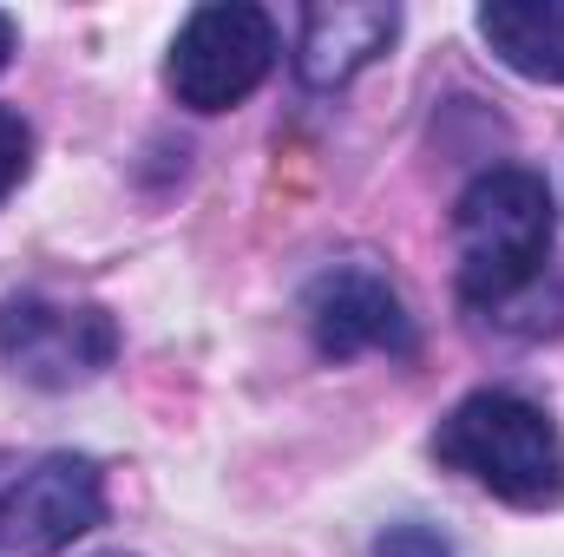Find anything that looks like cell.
<instances>
[{
    "mask_svg": "<svg viewBox=\"0 0 564 557\" xmlns=\"http://www.w3.org/2000/svg\"><path fill=\"white\" fill-rule=\"evenodd\" d=\"M453 243H459V302L506 321L545 282V263H552V243H558L552 184L532 164L479 171L453 204Z\"/></svg>",
    "mask_w": 564,
    "mask_h": 557,
    "instance_id": "6da1fadb",
    "label": "cell"
},
{
    "mask_svg": "<svg viewBox=\"0 0 564 557\" xmlns=\"http://www.w3.org/2000/svg\"><path fill=\"white\" fill-rule=\"evenodd\" d=\"M433 459L486 485L492 499L519 512H552L564 505V433L539 401L512 387H479L466 394L433 433Z\"/></svg>",
    "mask_w": 564,
    "mask_h": 557,
    "instance_id": "7a4b0ae2",
    "label": "cell"
},
{
    "mask_svg": "<svg viewBox=\"0 0 564 557\" xmlns=\"http://www.w3.org/2000/svg\"><path fill=\"white\" fill-rule=\"evenodd\" d=\"M276 20L250 0H217V7H197L177 40H171V59H164V79L177 92V106L191 112H230L243 106L270 66H276Z\"/></svg>",
    "mask_w": 564,
    "mask_h": 557,
    "instance_id": "3957f363",
    "label": "cell"
},
{
    "mask_svg": "<svg viewBox=\"0 0 564 557\" xmlns=\"http://www.w3.org/2000/svg\"><path fill=\"white\" fill-rule=\"evenodd\" d=\"M106 525V472L86 452L0 459V557H59Z\"/></svg>",
    "mask_w": 564,
    "mask_h": 557,
    "instance_id": "277c9868",
    "label": "cell"
},
{
    "mask_svg": "<svg viewBox=\"0 0 564 557\" xmlns=\"http://www.w3.org/2000/svg\"><path fill=\"white\" fill-rule=\"evenodd\" d=\"M119 361V321L93 302L53 295H7L0 302V368L26 387L73 394Z\"/></svg>",
    "mask_w": 564,
    "mask_h": 557,
    "instance_id": "5b68a950",
    "label": "cell"
},
{
    "mask_svg": "<svg viewBox=\"0 0 564 557\" xmlns=\"http://www.w3.org/2000/svg\"><path fill=\"white\" fill-rule=\"evenodd\" d=\"M302 321L322 361H355V354H414V321L394 295V282L368 263H335L308 282Z\"/></svg>",
    "mask_w": 564,
    "mask_h": 557,
    "instance_id": "8992f818",
    "label": "cell"
},
{
    "mask_svg": "<svg viewBox=\"0 0 564 557\" xmlns=\"http://www.w3.org/2000/svg\"><path fill=\"white\" fill-rule=\"evenodd\" d=\"M401 33V7L381 0H322L302 7V33H295V79L308 92H335L355 73H368Z\"/></svg>",
    "mask_w": 564,
    "mask_h": 557,
    "instance_id": "52a82bcc",
    "label": "cell"
},
{
    "mask_svg": "<svg viewBox=\"0 0 564 557\" xmlns=\"http://www.w3.org/2000/svg\"><path fill=\"white\" fill-rule=\"evenodd\" d=\"M479 40L519 79L564 86V0H486L479 7Z\"/></svg>",
    "mask_w": 564,
    "mask_h": 557,
    "instance_id": "ba28073f",
    "label": "cell"
},
{
    "mask_svg": "<svg viewBox=\"0 0 564 557\" xmlns=\"http://www.w3.org/2000/svg\"><path fill=\"white\" fill-rule=\"evenodd\" d=\"M26 164H33V125H26L13 106H0V204L20 190Z\"/></svg>",
    "mask_w": 564,
    "mask_h": 557,
    "instance_id": "9c48e42d",
    "label": "cell"
},
{
    "mask_svg": "<svg viewBox=\"0 0 564 557\" xmlns=\"http://www.w3.org/2000/svg\"><path fill=\"white\" fill-rule=\"evenodd\" d=\"M375 557H459L433 525H388L381 538H375Z\"/></svg>",
    "mask_w": 564,
    "mask_h": 557,
    "instance_id": "30bf717a",
    "label": "cell"
},
{
    "mask_svg": "<svg viewBox=\"0 0 564 557\" xmlns=\"http://www.w3.org/2000/svg\"><path fill=\"white\" fill-rule=\"evenodd\" d=\"M7 59H13V20L0 13V66H7Z\"/></svg>",
    "mask_w": 564,
    "mask_h": 557,
    "instance_id": "8fae6325",
    "label": "cell"
}]
</instances>
